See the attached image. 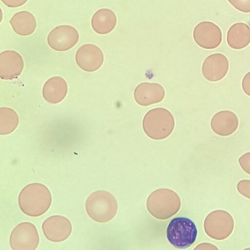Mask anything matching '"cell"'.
I'll return each mask as SVG.
<instances>
[{
  "mask_svg": "<svg viewBox=\"0 0 250 250\" xmlns=\"http://www.w3.org/2000/svg\"><path fill=\"white\" fill-rule=\"evenodd\" d=\"M52 196L49 189L41 183H32L24 187L18 197V203L21 211L32 217H38L45 213L49 208Z\"/></svg>",
  "mask_w": 250,
  "mask_h": 250,
  "instance_id": "6da1fadb",
  "label": "cell"
},
{
  "mask_svg": "<svg viewBox=\"0 0 250 250\" xmlns=\"http://www.w3.org/2000/svg\"><path fill=\"white\" fill-rule=\"evenodd\" d=\"M143 128L150 138L161 140L169 136L175 126V120L171 113L163 107L149 110L143 120Z\"/></svg>",
  "mask_w": 250,
  "mask_h": 250,
  "instance_id": "7a4b0ae2",
  "label": "cell"
},
{
  "mask_svg": "<svg viewBox=\"0 0 250 250\" xmlns=\"http://www.w3.org/2000/svg\"><path fill=\"white\" fill-rule=\"evenodd\" d=\"M198 230L194 222L190 218L179 216L168 223L166 231L168 241L175 248L185 249L196 241Z\"/></svg>",
  "mask_w": 250,
  "mask_h": 250,
  "instance_id": "3957f363",
  "label": "cell"
},
{
  "mask_svg": "<svg viewBox=\"0 0 250 250\" xmlns=\"http://www.w3.org/2000/svg\"><path fill=\"white\" fill-rule=\"evenodd\" d=\"M115 202L114 197L110 193L104 190L95 191L90 194L86 199V212L96 222H107L114 215Z\"/></svg>",
  "mask_w": 250,
  "mask_h": 250,
  "instance_id": "277c9868",
  "label": "cell"
},
{
  "mask_svg": "<svg viewBox=\"0 0 250 250\" xmlns=\"http://www.w3.org/2000/svg\"><path fill=\"white\" fill-rule=\"evenodd\" d=\"M234 227L232 216L224 210H216L207 216L204 224L206 233L216 240H223L232 233Z\"/></svg>",
  "mask_w": 250,
  "mask_h": 250,
  "instance_id": "5b68a950",
  "label": "cell"
},
{
  "mask_svg": "<svg viewBox=\"0 0 250 250\" xmlns=\"http://www.w3.org/2000/svg\"><path fill=\"white\" fill-rule=\"evenodd\" d=\"M9 242L13 250H34L40 242L37 229L31 223L22 222L13 229Z\"/></svg>",
  "mask_w": 250,
  "mask_h": 250,
  "instance_id": "8992f818",
  "label": "cell"
},
{
  "mask_svg": "<svg viewBox=\"0 0 250 250\" xmlns=\"http://www.w3.org/2000/svg\"><path fill=\"white\" fill-rule=\"evenodd\" d=\"M79 39L77 29L69 25H62L52 29L47 36V43L58 51L68 50L74 46Z\"/></svg>",
  "mask_w": 250,
  "mask_h": 250,
  "instance_id": "52a82bcc",
  "label": "cell"
},
{
  "mask_svg": "<svg viewBox=\"0 0 250 250\" xmlns=\"http://www.w3.org/2000/svg\"><path fill=\"white\" fill-rule=\"evenodd\" d=\"M193 37L195 42L201 47L213 49L221 43L222 34L219 27L210 21H202L194 28Z\"/></svg>",
  "mask_w": 250,
  "mask_h": 250,
  "instance_id": "ba28073f",
  "label": "cell"
},
{
  "mask_svg": "<svg viewBox=\"0 0 250 250\" xmlns=\"http://www.w3.org/2000/svg\"><path fill=\"white\" fill-rule=\"evenodd\" d=\"M42 229L48 240L59 242L68 238L71 233L72 227L70 221L66 217L53 215L44 220Z\"/></svg>",
  "mask_w": 250,
  "mask_h": 250,
  "instance_id": "9c48e42d",
  "label": "cell"
},
{
  "mask_svg": "<svg viewBox=\"0 0 250 250\" xmlns=\"http://www.w3.org/2000/svg\"><path fill=\"white\" fill-rule=\"evenodd\" d=\"M76 62L83 70L94 72L102 65L104 56L102 50L97 45L87 43L81 46L76 53Z\"/></svg>",
  "mask_w": 250,
  "mask_h": 250,
  "instance_id": "30bf717a",
  "label": "cell"
},
{
  "mask_svg": "<svg viewBox=\"0 0 250 250\" xmlns=\"http://www.w3.org/2000/svg\"><path fill=\"white\" fill-rule=\"evenodd\" d=\"M229 66L227 57L221 53H214L208 56L202 66L204 78L210 82H218L228 73Z\"/></svg>",
  "mask_w": 250,
  "mask_h": 250,
  "instance_id": "8fae6325",
  "label": "cell"
},
{
  "mask_svg": "<svg viewBox=\"0 0 250 250\" xmlns=\"http://www.w3.org/2000/svg\"><path fill=\"white\" fill-rule=\"evenodd\" d=\"M165 96V90L158 83L144 82L135 88L134 98L141 106H146L162 102Z\"/></svg>",
  "mask_w": 250,
  "mask_h": 250,
  "instance_id": "7c38bea8",
  "label": "cell"
},
{
  "mask_svg": "<svg viewBox=\"0 0 250 250\" xmlns=\"http://www.w3.org/2000/svg\"><path fill=\"white\" fill-rule=\"evenodd\" d=\"M24 62L21 55L13 50H6L0 54V77L11 80L18 77L22 72Z\"/></svg>",
  "mask_w": 250,
  "mask_h": 250,
  "instance_id": "4fadbf2b",
  "label": "cell"
},
{
  "mask_svg": "<svg viewBox=\"0 0 250 250\" xmlns=\"http://www.w3.org/2000/svg\"><path fill=\"white\" fill-rule=\"evenodd\" d=\"M239 120L232 111L221 110L215 113L210 121V126L212 131L221 136L231 135L237 129Z\"/></svg>",
  "mask_w": 250,
  "mask_h": 250,
  "instance_id": "5bb4252c",
  "label": "cell"
},
{
  "mask_svg": "<svg viewBox=\"0 0 250 250\" xmlns=\"http://www.w3.org/2000/svg\"><path fill=\"white\" fill-rule=\"evenodd\" d=\"M67 84L62 78L56 76L49 79L42 88V96L48 103L52 104L62 102L67 93Z\"/></svg>",
  "mask_w": 250,
  "mask_h": 250,
  "instance_id": "9a60e30c",
  "label": "cell"
},
{
  "mask_svg": "<svg viewBox=\"0 0 250 250\" xmlns=\"http://www.w3.org/2000/svg\"><path fill=\"white\" fill-rule=\"evenodd\" d=\"M91 23L95 32L105 35L109 33L114 29L117 23V17L112 10L102 8L94 14Z\"/></svg>",
  "mask_w": 250,
  "mask_h": 250,
  "instance_id": "2e32d148",
  "label": "cell"
},
{
  "mask_svg": "<svg viewBox=\"0 0 250 250\" xmlns=\"http://www.w3.org/2000/svg\"><path fill=\"white\" fill-rule=\"evenodd\" d=\"M228 45L232 49H241L250 43V28L244 23L233 24L227 33Z\"/></svg>",
  "mask_w": 250,
  "mask_h": 250,
  "instance_id": "e0dca14e",
  "label": "cell"
},
{
  "mask_svg": "<svg viewBox=\"0 0 250 250\" xmlns=\"http://www.w3.org/2000/svg\"><path fill=\"white\" fill-rule=\"evenodd\" d=\"M14 32L26 36L32 34L36 28V20L34 15L27 11H21L15 14L9 21Z\"/></svg>",
  "mask_w": 250,
  "mask_h": 250,
  "instance_id": "ac0fdd59",
  "label": "cell"
},
{
  "mask_svg": "<svg viewBox=\"0 0 250 250\" xmlns=\"http://www.w3.org/2000/svg\"><path fill=\"white\" fill-rule=\"evenodd\" d=\"M19 123V116L15 110L9 107H0V135H7L13 132L17 127Z\"/></svg>",
  "mask_w": 250,
  "mask_h": 250,
  "instance_id": "d6986e66",
  "label": "cell"
},
{
  "mask_svg": "<svg viewBox=\"0 0 250 250\" xmlns=\"http://www.w3.org/2000/svg\"><path fill=\"white\" fill-rule=\"evenodd\" d=\"M229 2L238 10L244 12H250V0H228Z\"/></svg>",
  "mask_w": 250,
  "mask_h": 250,
  "instance_id": "ffe728a7",
  "label": "cell"
},
{
  "mask_svg": "<svg viewBox=\"0 0 250 250\" xmlns=\"http://www.w3.org/2000/svg\"><path fill=\"white\" fill-rule=\"evenodd\" d=\"M238 192L243 196L250 199V180H242L237 185Z\"/></svg>",
  "mask_w": 250,
  "mask_h": 250,
  "instance_id": "44dd1931",
  "label": "cell"
},
{
  "mask_svg": "<svg viewBox=\"0 0 250 250\" xmlns=\"http://www.w3.org/2000/svg\"><path fill=\"white\" fill-rule=\"evenodd\" d=\"M238 161L242 169L250 175V152L242 155L239 158Z\"/></svg>",
  "mask_w": 250,
  "mask_h": 250,
  "instance_id": "7402d4cb",
  "label": "cell"
},
{
  "mask_svg": "<svg viewBox=\"0 0 250 250\" xmlns=\"http://www.w3.org/2000/svg\"><path fill=\"white\" fill-rule=\"evenodd\" d=\"M242 87L244 92L250 97V71L244 76L242 81Z\"/></svg>",
  "mask_w": 250,
  "mask_h": 250,
  "instance_id": "603a6c76",
  "label": "cell"
},
{
  "mask_svg": "<svg viewBox=\"0 0 250 250\" xmlns=\"http://www.w3.org/2000/svg\"><path fill=\"white\" fill-rule=\"evenodd\" d=\"M6 6L9 7H18L24 4L28 0H1Z\"/></svg>",
  "mask_w": 250,
  "mask_h": 250,
  "instance_id": "cb8c5ba5",
  "label": "cell"
}]
</instances>
